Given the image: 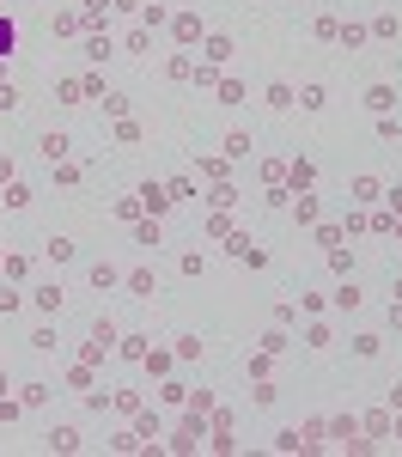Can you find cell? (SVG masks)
<instances>
[{
  "label": "cell",
  "instance_id": "6da1fadb",
  "mask_svg": "<svg viewBox=\"0 0 402 457\" xmlns=\"http://www.w3.org/2000/svg\"><path fill=\"white\" fill-rule=\"evenodd\" d=\"M110 342H116V323H104V317H98V323H91V360H98V354H104Z\"/></svg>",
  "mask_w": 402,
  "mask_h": 457
},
{
  "label": "cell",
  "instance_id": "7a4b0ae2",
  "mask_svg": "<svg viewBox=\"0 0 402 457\" xmlns=\"http://www.w3.org/2000/svg\"><path fill=\"white\" fill-rule=\"evenodd\" d=\"M140 208H152V213L171 208V189H159V183H140Z\"/></svg>",
  "mask_w": 402,
  "mask_h": 457
},
{
  "label": "cell",
  "instance_id": "3957f363",
  "mask_svg": "<svg viewBox=\"0 0 402 457\" xmlns=\"http://www.w3.org/2000/svg\"><path fill=\"white\" fill-rule=\"evenodd\" d=\"M74 445H79L74 427H55V433H49V451H74Z\"/></svg>",
  "mask_w": 402,
  "mask_h": 457
},
{
  "label": "cell",
  "instance_id": "277c9868",
  "mask_svg": "<svg viewBox=\"0 0 402 457\" xmlns=\"http://www.w3.org/2000/svg\"><path fill=\"white\" fill-rule=\"evenodd\" d=\"M128 287H134V299H152V293H159V287H152V274H147V269H134V274H128Z\"/></svg>",
  "mask_w": 402,
  "mask_h": 457
},
{
  "label": "cell",
  "instance_id": "5b68a950",
  "mask_svg": "<svg viewBox=\"0 0 402 457\" xmlns=\"http://www.w3.org/2000/svg\"><path fill=\"white\" fill-rule=\"evenodd\" d=\"M366 104H372V110H378V116H384V110H390V104H396V91H390V86H372V91H366Z\"/></svg>",
  "mask_w": 402,
  "mask_h": 457
},
{
  "label": "cell",
  "instance_id": "8992f818",
  "mask_svg": "<svg viewBox=\"0 0 402 457\" xmlns=\"http://www.w3.org/2000/svg\"><path fill=\"white\" fill-rule=\"evenodd\" d=\"M43 159L55 165V159H67V135H43Z\"/></svg>",
  "mask_w": 402,
  "mask_h": 457
},
{
  "label": "cell",
  "instance_id": "52a82bcc",
  "mask_svg": "<svg viewBox=\"0 0 402 457\" xmlns=\"http://www.w3.org/2000/svg\"><path fill=\"white\" fill-rule=\"evenodd\" d=\"M37 311H61V287H37Z\"/></svg>",
  "mask_w": 402,
  "mask_h": 457
},
{
  "label": "cell",
  "instance_id": "ba28073f",
  "mask_svg": "<svg viewBox=\"0 0 402 457\" xmlns=\"http://www.w3.org/2000/svg\"><path fill=\"white\" fill-rule=\"evenodd\" d=\"M91 287H116V269L110 262H91Z\"/></svg>",
  "mask_w": 402,
  "mask_h": 457
},
{
  "label": "cell",
  "instance_id": "9c48e42d",
  "mask_svg": "<svg viewBox=\"0 0 402 457\" xmlns=\"http://www.w3.org/2000/svg\"><path fill=\"white\" fill-rule=\"evenodd\" d=\"M268 104L286 110V104H293V86H281V79H274V86H268Z\"/></svg>",
  "mask_w": 402,
  "mask_h": 457
},
{
  "label": "cell",
  "instance_id": "30bf717a",
  "mask_svg": "<svg viewBox=\"0 0 402 457\" xmlns=\"http://www.w3.org/2000/svg\"><path fill=\"white\" fill-rule=\"evenodd\" d=\"M43 250H49V256H55V262H67V256H74V238H49Z\"/></svg>",
  "mask_w": 402,
  "mask_h": 457
},
{
  "label": "cell",
  "instance_id": "8fae6325",
  "mask_svg": "<svg viewBox=\"0 0 402 457\" xmlns=\"http://www.w3.org/2000/svg\"><path fill=\"white\" fill-rule=\"evenodd\" d=\"M49 402V384H25V409H43Z\"/></svg>",
  "mask_w": 402,
  "mask_h": 457
},
{
  "label": "cell",
  "instance_id": "7c38bea8",
  "mask_svg": "<svg viewBox=\"0 0 402 457\" xmlns=\"http://www.w3.org/2000/svg\"><path fill=\"white\" fill-rule=\"evenodd\" d=\"M13 43H18V30H13V18H0V55H13Z\"/></svg>",
  "mask_w": 402,
  "mask_h": 457
},
{
  "label": "cell",
  "instance_id": "4fadbf2b",
  "mask_svg": "<svg viewBox=\"0 0 402 457\" xmlns=\"http://www.w3.org/2000/svg\"><path fill=\"white\" fill-rule=\"evenodd\" d=\"M0 110H18V91L6 86V79H0Z\"/></svg>",
  "mask_w": 402,
  "mask_h": 457
}]
</instances>
